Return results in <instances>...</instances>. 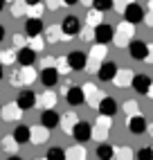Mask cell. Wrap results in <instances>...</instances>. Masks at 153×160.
Here are the masks:
<instances>
[{"label": "cell", "mask_w": 153, "mask_h": 160, "mask_svg": "<svg viewBox=\"0 0 153 160\" xmlns=\"http://www.w3.org/2000/svg\"><path fill=\"white\" fill-rule=\"evenodd\" d=\"M81 90H83V104H88L90 108H97V104H99V95H101L99 90H97V86L86 83Z\"/></svg>", "instance_id": "cell-18"}, {"label": "cell", "mask_w": 153, "mask_h": 160, "mask_svg": "<svg viewBox=\"0 0 153 160\" xmlns=\"http://www.w3.org/2000/svg\"><path fill=\"white\" fill-rule=\"evenodd\" d=\"M88 25L90 27H95V25H99L101 23V12H97V9H90V14H88Z\"/></svg>", "instance_id": "cell-34"}, {"label": "cell", "mask_w": 153, "mask_h": 160, "mask_svg": "<svg viewBox=\"0 0 153 160\" xmlns=\"http://www.w3.org/2000/svg\"><path fill=\"white\" fill-rule=\"evenodd\" d=\"M70 135L74 138V142H79V144L90 142L92 140V124L83 122V120H76L72 124V129H70Z\"/></svg>", "instance_id": "cell-3"}, {"label": "cell", "mask_w": 153, "mask_h": 160, "mask_svg": "<svg viewBox=\"0 0 153 160\" xmlns=\"http://www.w3.org/2000/svg\"><path fill=\"white\" fill-rule=\"evenodd\" d=\"M126 126H128V131L133 133V135H142V133H146V129H149L146 117L142 115V113H133V115H128Z\"/></svg>", "instance_id": "cell-9"}, {"label": "cell", "mask_w": 153, "mask_h": 160, "mask_svg": "<svg viewBox=\"0 0 153 160\" xmlns=\"http://www.w3.org/2000/svg\"><path fill=\"white\" fill-rule=\"evenodd\" d=\"M45 2H47V9H50V12H57L59 5H63L61 0H45Z\"/></svg>", "instance_id": "cell-40"}, {"label": "cell", "mask_w": 153, "mask_h": 160, "mask_svg": "<svg viewBox=\"0 0 153 160\" xmlns=\"http://www.w3.org/2000/svg\"><path fill=\"white\" fill-rule=\"evenodd\" d=\"M5 2H12V0H5Z\"/></svg>", "instance_id": "cell-48"}, {"label": "cell", "mask_w": 153, "mask_h": 160, "mask_svg": "<svg viewBox=\"0 0 153 160\" xmlns=\"http://www.w3.org/2000/svg\"><path fill=\"white\" fill-rule=\"evenodd\" d=\"M14 81V86H20V83H25V86H29L32 81L36 79V70H34V66H20V70L18 72H14V77H12Z\"/></svg>", "instance_id": "cell-10"}, {"label": "cell", "mask_w": 153, "mask_h": 160, "mask_svg": "<svg viewBox=\"0 0 153 160\" xmlns=\"http://www.w3.org/2000/svg\"><path fill=\"white\" fill-rule=\"evenodd\" d=\"M131 79H133V72H131V70L117 68L115 77H113V83H115V86H119V88H126V86H131Z\"/></svg>", "instance_id": "cell-24"}, {"label": "cell", "mask_w": 153, "mask_h": 160, "mask_svg": "<svg viewBox=\"0 0 153 160\" xmlns=\"http://www.w3.org/2000/svg\"><path fill=\"white\" fill-rule=\"evenodd\" d=\"M2 147H5V151H7V153H16V147H18V144L14 142V138L9 135L7 140H5V144H2Z\"/></svg>", "instance_id": "cell-37"}, {"label": "cell", "mask_w": 153, "mask_h": 160, "mask_svg": "<svg viewBox=\"0 0 153 160\" xmlns=\"http://www.w3.org/2000/svg\"><path fill=\"white\" fill-rule=\"evenodd\" d=\"M25 9H27V5H25V2L14 5V16H23V14H25Z\"/></svg>", "instance_id": "cell-38"}, {"label": "cell", "mask_w": 153, "mask_h": 160, "mask_svg": "<svg viewBox=\"0 0 153 160\" xmlns=\"http://www.w3.org/2000/svg\"><path fill=\"white\" fill-rule=\"evenodd\" d=\"M63 5H68V7H74V5H79V0H61Z\"/></svg>", "instance_id": "cell-44"}, {"label": "cell", "mask_w": 153, "mask_h": 160, "mask_svg": "<svg viewBox=\"0 0 153 160\" xmlns=\"http://www.w3.org/2000/svg\"><path fill=\"white\" fill-rule=\"evenodd\" d=\"M5 5H7L5 0H0V12H2V9H5Z\"/></svg>", "instance_id": "cell-47"}, {"label": "cell", "mask_w": 153, "mask_h": 160, "mask_svg": "<svg viewBox=\"0 0 153 160\" xmlns=\"http://www.w3.org/2000/svg\"><path fill=\"white\" fill-rule=\"evenodd\" d=\"M59 120H61V115L54 111V108H43V113H41V124L45 126V129H57V126H61L59 124Z\"/></svg>", "instance_id": "cell-17"}, {"label": "cell", "mask_w": 153, "mask_h": 160, "mask_svg": "<svg viewBox=\"0 0 153 160\" xmlns=\"http://www.w3.org/2000/svg\"><path fill=\"white\" fill-rule=\"evenodd\" d=\"M151 86H153V81H151L149 74H144V72L133 74V79H131V88H133L137 95H144V97L151 95Z\"/></svg>", "instance_id": "cell-8"}, {"label": "cell", "mask_w": 153, "mask_h": 160, "mask_svg": "<svg viewBox=\"0 0 153 160\" xmlns=\"http://www.w3.org/2000/svg\"><path fill=\"white\" fill-rule=\"evenodd\" d=\"M12 138H14V142L20 147V144H27L29 142V126H25V124H18L16 129L12 131Z\"/></svg>", "instance_id": "cell-23"}, {"label": "cell", "mask_w": 153, "mask_h": 160, "mask_svg": "<svg viewBox=\"0 0 153 160\" xmlns=\"http://www.w3.org/2000/svg\"><path fill=\"white\" fill-rule=\"evenodd\" d=\"M14 61H16V54H14V52H9V50H2V52H0V63H2V66H12Z\"/></svg>", "instance_id": "cell-33"}, {"label": "cell", "mask_w": 153, "mask_h": 160, "mask_svg": "<svg viewBox=\"0 0 153 160\" xmlns=\"http://www.w3.org/2000/svg\"><path fill=\"white\" fill-rule=\"evenodd\" d=\"M92 9L106 14V12H111V9H113V0H92Z\"/></svg>", "instance_id": "cell-30"}, {"label": "cell", "mask_w": 153, "mask_h": 160, "mask_svg": "<svg viewBox=\"0 0 153 160\" xmlns=\"http://www.w3.org/2000/svg\"><path fill=\"white\" fill-rule=\"evenodd\" d=\"M74 122H76V115L74 113H65L63 120H59V124H63V131H70Z\"/></svg>", "instance_id": "cell-32"}, {"label": "cell", "mask_w": 153, "mask_h": 160, "mask_svg": "<svg viewBox=\"0 0 153 160\" xmlns=\"http://www.w3.org/2000/svg\"><path fill=\"white\" fill-rule=\"evenodd\" d=\"M14 43L23 48V45H25V38H23V36H14Z\"/></svg>", "instance_id": "cell-43"}, {"label": "cell", "mask_w": 153, "mask_h": 160, "mask_svg": "<svg viewBox=\"0 0 153 160\" xmlns=\"http://www.w3.org/2000/svg\"><path fill=\"white\" fill-rule=\"evenodd\" d=\"M59 29H61V36H65V38H74V36H79L81 34V20H79V16H65L63 20H61V25H59Z\"/></svg>", "instance_id": "cell-4"}, {"label": "cell", "mask_w": 153, "mask_h": 160, "mask_svg": "<svg viewBox=\"0 0 153 160\" xmlns=\"http://www.w3.org/2000/svg\"><path fill=\"white\" fill-rule=\"evenodd\" d=\"M65 66L70 68V72L86 70V66H88V54H83L81 50H72L70 54L65 57Z\"/></svg>", "instance_id": "cell-6"}, {"label": "cell", "mask_w": 153, "mask_h": 160, "mask_svg": "<svg viewBox=\"0 0 153 160\" xmlns=\"http://www.w3.org/2000/svg\"><path fill=\"white\" fill-rule=\"evenodd\" d=\"M36 104H38V95L32 88H23L18 92V97H16V106L20 111H32Z\"/></svg>", "instance_id": "cell-7"}, {"label": "cell", "mask_w": 153, "mask_h": 160, "mask_svg": "<svg viewBox=\"0 0 153 160\" xmlns=\"http://www.w3.org/2000/svg\"><path fill=\"white\" fill-rule=\"evenodd\" d=\"M5 36H7V32H5V27H2V25H0V43L5 41Z\"/></svg>", "instance_id": "cell-45"}, {"label": "cell", "mask_w": 153, "mask_h": 160, "mask_svg": "<svg viewBox=\"0 0 153 160\" xmlns=\"http://www.w3.org/2000/svg\"><path fill=\"white\" fill-rule=\"evenodd\" d=\"M128 2H131V0H113V9H115V7H117V9H124Z\"/></svg>", "instance_id": "cell-41"}, {"label": "cell", "mask_w": 153, "mask_h": 160, "mask_svg": "<svg viewBox=\"0 0 153 160\" xmlns=\"http://www.w3.org/2000/svg\"><path fill=\"white\" fill-rule=\"evenodd\" d=\"M38 102L43 104V108H54V104H57V95H54V92H45Z\"/></svg>", "instance_id": "cell-31"}, {"label": "cell", "mask_w": 153, "mask_h": 160, "mask_svg": "<svg viewBox=\"0 0 153 160\" xmlns=\"http://www.w3.org/2000/svg\"><path fill=\"white\" fill-rule=\"evenodd\" d=\"M151 156H153V149L151 147H142V149H137V153H135L137 160H151Z\"/></svg>", "instance_id": "cell-35"}, {"label": "cell", "mask_w": 153, "mask_h": 160, "mask_svg": "<svg viewBox=\"0 0 153 160\" xmlns=\"http://www.w3.org/2000/svg\"><path fill=\"white\" fill-rule=\"evenodd\" d=\"M47 138H50V129H45L43 124L29 126V142H32V144H43Z\"/></svg>", "instance_id": "cell-19"}, {"label": "cell", "mask_w": 153, "mask_h": 160, "mask_svg": "<svg viewBox=\"0 0 153 160\" xmlns=\"http://www.w3.org/2000/svg\"><path fill=\"white\" fill-rule=\"evenodd\" d=\"M65 102L70 106H81L83 104V90L81 86H68L65 88Z\"/></svg>", "instance_id": "cell-20"}, {"label": "cell", "mask_w": 153, "mask_h": 160, "mask_svg": "<svg viewBox=\"0 0 153 160\" xmlns=\"http://www.w3.org/2000/svg\"><path fill=\"white\" fill-rule=\"evenodd\" d=\"M131 38H133V25H128V23L117 25V32H113V41H117V45H122V48Z\"/></svg>", "instance_id": "cell-16"}, {"label": "cell", "mask_w": 153, "mask_h": 160, "mask_svg": "<svg viewBox=\"0 0 153 160\" xmlns=\"http://www.w3.org/2000/svg\"><path fill=\"white\" fill-rule=\"evenodd\" d=\"M124 111H126L128 115H133V113H137V104H135V102H128V104H124Z\"/></svg>", "instance_id": "cell-39"}, {"label": "cell", "mask_w": 153, "mask_h": 160, "mask_svg": "<svg viewBox=\"0 0 153 160\" xmlns=\"http://www.w3.org/2000/svg\"><path fill=\"white\" fill-rule=\"evenodd\" d=\"M16 63H20V66H34V63H36V50H32L29 45L18 48V52H16Z\"/></svg>", "instance_id": "cell-15"}, {"label": "cell", "mask_w": 153, "mask_h": 160, "mask_svg": "<svg viewBox=\"0 0 153 160\" xmlns=\"http://www.w3.org/2000/svg\"><path fill=\"white\" fill-rule=\"evenodd\" d=\"M117 99H113V97H108V95H104V97L99 99V104H97V111H99L101 115H106V117H113V115H117Z\"/></svg>", "instance_id": "cell-14"}, {"label": "cell", "mask_w": 153, "mask_h": 160, "mask_svg": "<svg viewBox=\"0 0 153 160\" xmlns=\"http://www.w3.org/2000/svg\"><path fill=\"white\" fill-rule=\"evenodd\" d=\"M20 111L16 104H7V106H0V120H5V122H16L18 117H20Z\"/></svg>", "instance_id": "cell-21"}, {"label": "cell", "mask_w": 153, "mask_h": 160, "mask_svg": "<svg viewBox=\"0 0 153 160\" xmlns=\"http://www.w3.org/2000/svg\"><path fill=\"white\" fill-rule=\"evenodd\" d=\"M65 151V160H83L86 158V149L83 144L76 142V147H70V149H63Z\"/></svg>", "instance_id": "cell-26"}, {"label": "cell", "mask_w": 153, "mask_h": 160, "mask_svg": "<svg viewBox=\"0 0 153 160\" xmlns=\"http://www.w3.org/2000/svg\"><path fill=\"white\" fill-rule=\"evenodd\" d=\"M23 2H25L27 7H38V5L43 2V0H23Z\"/></svg>", "instance_id": "cell-42"}, {"label": "cell", "mask_w": 153, "mask_h": 160, "mask_svg": "<svg viewBox=\"0 0 153 160\" xmlns=\"http://www.w3.org/2000/svg\"><path fill=\"white\" fill-rule=\"evenodd\" d=\"M43 27H45V23L38 18V16H32L25 20V36L27 38H34V36H41L43 34Z\"/></svg>", "instance_id": "cell-13"}, {"label": "cell", "mask_w": 153, "mask_h": 160, "mask_svg": "<svg viewBox=\"0 0 153 160\" xmlns=\"http://www.w3.org/2000/svg\"><path fill=\"white\" fill-rule=\"evenodd\" d=\"M126 48H128L131 59H135V61H149V57H151V45L142 38H131Z\"/></svg>", "instance_id": "cell-2"}, {"label": "cell", "mask_w": 153, "mask_h": 160, "mask_svg": "<svg viewBox=\"0 0 153 160\" xmlns=\"http://www.w3.org/2000/svg\"><path fill=\"white\" fill-rule=\"evenodd\" d=\"M113 32H115V27L101 20L99 25H95V27H92V38H95V43H99V45L113 43Z\"/></svg>", "instance_id": "cell-5"}, {"label": "cell", "mask_w": 153, "mask_h": 160, "mask_svg": "<svg viewBox=\"0 0 153 160\" xmlns=\"http://www.w3.org/2000/svg\"><path fill=\"white\" fill-rule=\"evenodd\" d=\"M59 77H61V72L54 68V66H45L41 70V74H38V79H41V83L45 88H54L59 83Z\"/></svg>", "instance_id": "cell-11"}, {"label": "cell", "mask_w": 153, "mask_h": 160, "mask_svg": "<svg viewBox=\"0 0 153 160\" xmlns=\"http://www.w3.org/2000/svg\"><path fill=\"white\" fill-rule=\"evenodd\" d=\"M2 77H5V66L0 63V79H2Z\"/></svg>", "instance_id": "cell-46"}, {"label": "cell", "mask_w": 153, "mask_h": 160, "mask_svg": "<svg viewBox=\"0 0 153 160\" xmlns=\"http://www.w3.org/2000/svg\"><path fill=\"white\" fill-rule=\"evenodd\" d=\"M108 129H111V117H106V115H101L99 120H97V124L92 126V138H104L108 135Z\"/></svg>", "instance_id": "cell-22"}, {"label": "cell", "mask_w": 153, "mask_h": 160, "mask_svg": "<svg viewBox=\"0 0 153 160\" xmlns=\"http://www.w3.org/2000/svg\"><path fill=\"white\" fill-rule=\"evenodd\" d=\"M122 14H124V23H128V25H140L142 20H144V16H146V9H144V5H140V2H135V0H131V2L122 9Z\"/></svg>", "instance_id": "cell-1"}, {"label": "cell", "mask_w": 153, "mask_h": 160, "mask_svg": "<svg viewBox=\"0 0 153 160\" xmlns=\"http://www.w3.org/2000/svg\"><path fill=\"white\" fill-rule=\"evenodd\" d=\"M113 158H133V151H131L128 147H122V149H115V153H113Z\"/></svg>", "instance_id": "cell-36"}, {"label": "cell", "mask_w": 153, "mask_h": 160, "mask_svg": "<svg viewBox=\"0 0 153 160\" xmlns=\"http://www.w3.org/2000/svg\"><path fill=\"white\" fill-rule=\"evenodd\" d=\"M106 57V45H92V52H90V57H88V63H99L101 59Z\"/></svg>", "instance_id": "cell-28"}, {"label": "cell", "mask_w": 153, "mask_h": 160, "mask_svg": "<svg viewBox=\"0 0 153 160\" xmlns=\"http://www.w3.org/2000/svg\"><path fill=\"white\" fill-rule=\"evenodd\" d=\"M43 32H45V43H57V41L61 38V29H59V25L43 27Z\"/></svg>", "instance_id": "cell-27"}, {"label": "cell", "mask_w": 153, "mask_h": 160, "mask_svg": "<svg viewBox=\"0 0 153 160\" xmlns=\"http://www.w3.org/2000/svg\"><path fill=\"white\" fill-rule=\"evenodd\" d=\"M47 160H65V151H63V147H50L47 149V153H45Z\"/></svg>", "instance_id": "cell-29"}, {"label": "cell", "mask_w": 153, "mask_h": 160, "mask_svg": "<svg viewBox=\"0 0 153 160\" xmlns=\"http://www.w3.org/2000/svg\"><path fill=\"white\" fill-rule=\"evenodd\" d=\"M115 72H117V63L115 61H101L99 66H97V70H95V74L99 77V81H113Z\"/></svg>", "instance_id": "cell-12"}, {"label": "cell", "mask_w": 153, "mask_h": 160, "mask_svg": "<svg viewBox=\"0 0 153 160\" xmlns=\"http://www.w3.org/2000/svg\"><path fill=\"white\" fill-rule=\"evenodd\" d=\"M97 160H113V153H115V147L108 144V142H101L97 144Z\"/></svg>", "instance_id": "cell-25"}]
</instances>
